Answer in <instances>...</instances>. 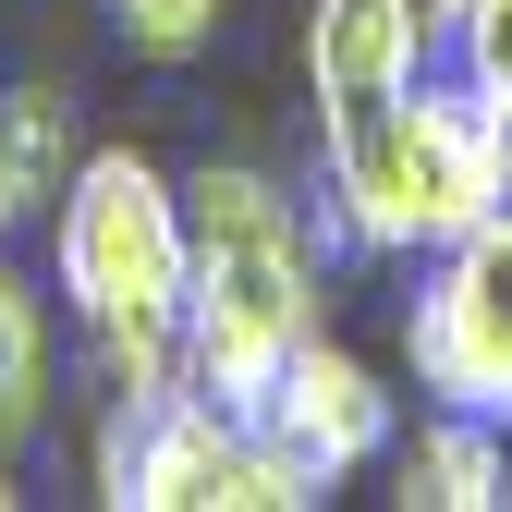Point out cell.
I'll return each instance as SVG.
<instances>
[{
  "instance_id": "1",
  "label": "cell",
  "mask_w": 512,
  "mask_h": 512,
  "mask_svg": "<svg viewBox=\"0 0 512 512\" xmlns=\"http://www.w3.org/2000/svg\"><path fill=\"white\" fill-rule=\"evenodd\" d=\"M49 281L86 317H183V281H196V232H183V183L135 147L74 159V183L49 196Z\"/></svg>"
},
{
  "instance_id": "2",
  "label": "cell",
  "mask_w": 512,
  "mask_h": 512,
  "mask_svg": "<svg viewBox=\"0 0 512 512\" xmlns=\"http://www.w3.org/2000/svg\"><path fill=\"white\" fill-rule=\"evenodd\" d=\"M98 500H122V512H305V488L256 452V427L220 415L196 378L122 391L98 415Z\"/></svg>"
},
{
  "instance_id": "3",
  "label": "cell",
  "mask_w": 512,
  "mask_h": 512,
  "mask_svg": "<svg viewBox=\"0 0 512 512\" xmlns=\"http://www.w3.org/2000/svg\"><path fill=\"white\" fill-rule=\"evenodd\" d=\"M317 293H330V269L305 256V232L196 244V281H183V378H196L220 415H256L281 354L317 330Z\"/></svg>"
},
{
  "instance_id": "4",
  "label": "cell",
  "mask_w": 512,
  "mask_h": 512,
  "mask_svg": "<svg viewBox=\"0 0 512 512\" xmlns=\"http://www.w3.org/2000/svg\"><path fill=\"white\" fill-rule=\"evenodd\" d=\"M403 366L427 403L512 427V208L427 244V281L403 293Z\"/></svg>"
},
{
  "instance_id": "5",
  "label": "cell",
  "mask_w": 512,
  "mask_h": 512,
  "mask_svg": "<svg viewBox=\"0 0 512 512\" xmlns=\"http://www.w3.org/2000/svg\"><path fill=\"white\" fill-rule=\"evenodd\" d=\"M256 452H269L305 500H330L342 476H366L378 452H391V378H378L366 354H342L330 330H305L293 354H281V378H269V391H256Z\"/></svg>"
},
{
  "instance_id": "6",
  "label": "cell",
  "mask_w": 512,
  "mask_h": 512,
  "mask_svg": "<svg viewBox=\"0 0 512 512\" xmlns=\"http://www.w3.org/2000/svg\"><path fill=\"white\" fill-rule=\"evenodd\" d=\"M391 135H403V220H415V256L452 244V232L488 220V208H512V110L476 98L452 61H415Z\"/></svg>"
},
{
  "instance_id": "7",
  "label": "cell",
  "mask_w": 512,
  "mask_h": 512,
  "mask_svg": "<svg viewBox=\"0 0 512 512\" xmlns=\"http://www.w3.org/2000/svg\"><path fill=\"white\" fill-rule=\"evenodd\" d=\"M427 61V0H305V86L317 110H378Z\"/></svg>"
},
{
  "instance_id": "8",
  "label": "cell",
  "mask_w": 512,
  "mask_h": 512,
  "mask_svg": "<svg viewBox=\"0 0 512 512\" xmlns=\"http://www.w3.org/2000/svg\"><path fill=\"white\" fill-rule=\"evenodd\" d=\"M391 488H403L415 512H500V500H512V427L427 403V427L391 439Z\"/></svg>"
},
{
  "instance_id": "9",
  "label": "cell",
  "mask_w": 512,
  "mask_h": 512,
  "mask_svg": "<svg viewBox=\"0 0 512 512\" xmlns=\"http://www.w3.org/2000/svg\"><path fill=\"white\" fill-rule=\"evenodd\" d=\"M74 110H61V86H13L0 98V183H13V220H49V196L74 183Z\"/></svg>"
},
{
  "instance_id": "10",
  "label": "cell",
  "mask_w": 512,
  "mask_h": 512,
  "mask_svg": "<svg viewBox=\"0 0 512 512\" xmlns=\"http://www.w3.org/2000/svg\"><path fill=\"white\" fill-rule=\"evenodd\" d=\"M37 415H49V317H37V293L13 269H0V452H25Z\"/></svg>"
},
{
  "instance_id": "11",
  "label": "cell",
  "mask_w": 512,
  "mask_h": 512,
  "mask_svg": "<svg viewBox=\"0 0 512 512\" xmlns=\"http://www.w3.org/2000/svg\"><path fill=\"white\" fill-rule=\"evenodd\" d=\"M427 61H452L476 98L512 110V0H427Z\"/></svg>"
},
{
  "instance_id": "12",
  "label": "cell",
  "mask_w": 512,
  "mask_h": 512,
  "mask_svg": "<svg viewBox=\"0 0 512 512\" xmlns=\"http://www.w3.org/2000/svg\"><path fill=\"white\" fill-rule=\"evenodd\" d=\"M110 25L135 37L147 61H183V49H208V25H220V0H110Z\"/></svg>"
},
{
  "instance_id": "13",
  "label": "cell",
  "mask_w": 512,
  "mask_h": 512,
  "mask_svg": "<svg viewBox=\"0 0 512 512\" xmlns=\"http://www.w3.org/2000/svg\"><path fill=\"white\" fill-rule=\"evenodd\" d=\"M13 500H25V488H13V452H0V512H13Z\"/></svg>"
},
{
  "instance_id": "14",
  "label": "cell",
  "mask_w": 512,
  "mask_h": 512,
  "mask_svg": "<svg viewBox=\"0 0 512 512\" xmlns=\"http://www.w3.org/2000/svg\"><path fill=\"white\" fill-rule=\"evenodd\" d=\"M0 232H13V183H0Z\"/></svg>"
}]
</instances>
